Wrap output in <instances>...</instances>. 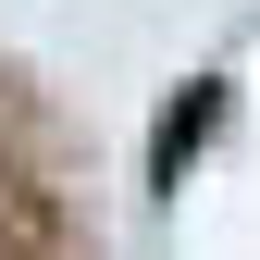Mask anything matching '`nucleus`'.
I'll return each mask as SVG.
<instances>
[{"label": "nucleus", "instance_id": "obj_1", "mask_svg": "<svg viewBox=\"0 0 260 260\" xmlns=\"http://www.w3.org/2000/svg\"><path fill=\"white\" fill-rule=\"evenodd\" d=\"M211 124H223V87H186V100L161 112V137H149V186H186V161H199Z\"/></svg>", "mask_w": 260, "mask_h": 260}]
</instances>
